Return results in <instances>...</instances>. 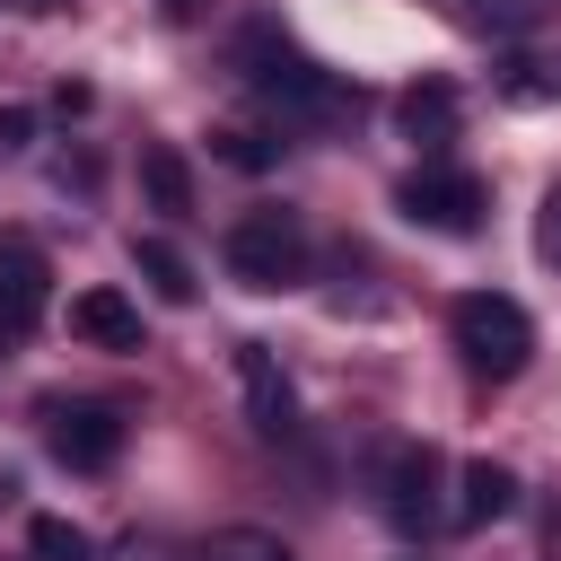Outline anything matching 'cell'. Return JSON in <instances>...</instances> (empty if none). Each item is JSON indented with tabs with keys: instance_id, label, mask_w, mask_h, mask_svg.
<instances>
[{
	"instance_id": "obj_7",
	"label": "cell",
	"mask_w": 561,
	"mask_h": 561,
	"mask_svg": "<svg viewBox=\"0 0 561 561\" xmlns=\"http://www.w3.org/2000/svg\"><path fill=\"white\" fill-rule=\"evenodd\" d=\"M70 333L96 342V351H140V307L123 289H79L70 298Z\"/></svg>"
},
{
	"instance_id": "obj_13",
	"label": "cell",
	"mask_w": 561,
	"mask_h": 561,
	"mask_svg": "<svg viewBox=\"0 0 561 561\" xmlns=\"http://www.w3.org/2000/svg\"><path fill=\"white\" fill-rule=\"evenodd\" d=\"M517 105H543V96H561V53H526V61H508V79H500Z\"/></svg>"
},
{
	"instance_id": "obj_6",
	"label": "cell",
	"mask_w": 561,
	"mask_h": 561,
	"mask_svg": "<svg viewBox=\"0 0 561 561\" xmlns=\"http://www.w3.org/2000/svg\"><path fill=\"white\" fill-rule=\"evenodd\" d=\"M386 517L403 535H421L438 517V447H394L386 456Z\"/></svg>"
},
{
	"instance_id": "obj_3",
	"label": "cell",
	"mask_w": 561,
	"mask_h": 561,
	"mask_svg": "<svg viewBox=\"0 0 561 561\" xmlns=\"http://www.w3.org/2000/svg\"><path fill=\"white\" fill-rule=\"evenodd\" d=\"M237 61H245L254 96H272L280 114H333V79H324L307 53H289V44H272V35H245Z\"/></svg>"
},
{
	"instance_id": "obj_8",
	"label": "cell",
	"mask_w": 561,
	"mask_h": 561,
	"mask_svg": "<svg viewBox=\"0 0 561 561\" xmlns=\"http://www.w3.org/2000/svg\"><path fill=\"white\" fill-rule=\"evenodd\" d=\"M237 368H245V394H254V430H289V386H280V368H272V351L263 342H245L237 351Z\"/></svg>"
},
{
	"instance_id": "obj_12",
	"label": "cell",
	"mask_w": 561,
	"mask_h": 561,
	"mask_svg": "<svg viewBox=\"0 0 561 561\" xmlns=\"http://www.w3.org/2000/svg\"><path fill=\"white\" fill-rule=\"evenodd\" d=\"M131 254H140V272H149V280H158V298H175V307H184V298H193V272H184V254H175V245H167V237H140V245H131Z\"/></svg>"
},
{
	"instance_id": "obj_15",
	"label": "cell",
	"mask_w": 561,
	"mask_h": 561,
	"mask_svg": "<svg viewBox=\"0 0 561 561\" xmlns=\"http://www.w3.org/2000/svg\"><path fill=\"white\" fill-rule=\"evenodd\" d=\"M26 543H35L44 561H88V535H79L70 517H35V526H26Z\"/></svg>"
},
{
	"instance_id": "obj_5",
	"label": "cell",
	"mask_w": 561,
	"mask_h": 561,
	"mask_svg": "<svg viewBox=\"0 0 561 561\" xmlns=\"http://www.w3.org/2000/svg\"><path fill=\"white\" fill-rule=\"evenodd\" d=\"M44 438H53V456L70 473H105L123 456V412L114 403H53L44 412Z\"/></svg>"
},
{
	"instance_id": "obj_16",
	"label": "cell",
	"mask_w": 561,
	"mask_h": 561,
	"mask_svg": "<svg viewBox=\"0 0 561 561\" xmlns=\"http://www.w3.org/2000/svg\"><path fill=\"white\" fill-rule=\"evenodd\" d=\"M535 254L543 263H561V184L543 193V210H535Z\"/></svg>"
},
{
	"instance_id": "obj_2",
	"label": "cell",
	"mask_w": 561,
	"mask_h": 561,
	"mask_svg": "<svg viewBox=\"0 0 561 561\" xmlns=\"http://www.w3.org/2000/svg\"><path fill=\"white\" fill-rule=\"evenodd\" d=\"M456 351H465V368L473 377H517L526 368V351H535V324H526V307L517 298H500V289H473V298H456Z\"/></svg>"
},
{
	"instance_id": "obj_11",
	"label": "cell",
	"mask_w": 561,
	"mask_h": 561,
	"mask_svg": "<svg viewBox=\"0 0 561 561\" xmlns=\"http://www.w3.org/2000/svg\"><path fill=\"white\" fill-rule=\"evenodd\" d=\"M193 561H298V552L280 535H263V526H219V535L193 543Z\"/></svg>"
},
{
	"instance_id": "obj_19",
	"label": "cell",
	"mask_w": 561,
	"mask_h": 561,
	"mask_svg": "<svg viewBox=\"0 0 561 561\" xmlns=\"http://www.w3.org/2000/svg\"><path fill=\"white\" fill-rule=\"evenodd\" d=\"M0 333H18V316H9V298H0Z\"/></svg>"
},
{
	"instance_id": "obj_9",
	"label": "cell",
	"mask_w": 561,
	"mask_h": 561,
	"mask_svg": "<svg viewBox=\"0 0 561 561\" xmlns=\"http://www.w3.org/2000/svg\"><path fill=\"white\" fill-rule=\"evenodd\" d=\"M508 500H517V473L491 465V456H473V465H465V500H456V517H465V526H491V517H508Z\"/></svg>"
},
{
	"instance_id": "obj_17",
	"label": "cell",
	"mask_w": 561,
	"mask_h": 561,
	"mask_svg": "<svg viewBox=\"0 0 561 561\" xmlns=\"http://www.w3.org/2000/svg\"><path fill=\"white\" fill-rule=\"evenodd\" d=\"M210 140H219V149H228V158H237V167H263V158H272V149H263V140H254V131H210Z\"/></svg>"
},
{
	"instance_id": "obj_4",
	"label": "cell",
	"mask_w": 561,
	"mask_h": 561,
	"mask_svg": "<svg viewBox=\"0 0 561 561\" xmlns=\"http://www.w3.org/2000/svg\"><path fill=\"white\" fill-rule=\"evenodd\" d=\"M403 219L412 228H438V237H473L482 228V210H491V193H482V175H465V167H421V175H403Z\"/></svg>"
},
{
	"instance_id": "obj_10",
	"label": "cell",
	"mask_w": 561,
	"mask_h": 561,
	"mask_svg": "<svg viewBox=\"0 0 561 561\" xmlns=\"http://www.w3.org/2000/svg\"><path fill=\"white\" fill-rule=\"evenodd\" d=\"M403 131L412 140H456V88L447 79H421V88H403Z\"/></svg>"
},
{
	"instance_id": "obj_14",
	"label": "cell",
	"mask_w": 561,
	"mask_h": 561,
	"mask_svg": "<svg viewBox=\"0 0 561 561\" xmlns=\"http://www.w3.org/2000/svg\"><path fill=\"white\" fill-rule=\"evenodd\" d=\"M140 175H149V193H158V210H167V219H184V210H193V184H184L175 149H149V158H140Z\"/></svg>"
},
{
	"instance_id": "obj_18",
	"label": "cell",
	"mask_w": 561,
	"mask_h": 561,
	"mask_svg": "<svg viewBox=\"0 0 561 561\" xmlns=\"http://www.w3.org/2000/svg\"><path fill=\"white\" fill-rule=\"evenodd\" d=\"M167 9H175V18H193V9H202V0H167Z\"/></svg>"
},
{
	"instance_id": "obj_1",
	"label": "cell",
	"mask_w": 561,
	"mask_h": 561,
	"mask_svg": "<svg viewBox=\"0 0 561 561\" xmlns=\"http://www.w3.org/2000/svg\"><path fill=\"white\" fill-rule=\"evenodd\" d=\"M228 272L245 280V289H298L307 280V228H298V210H245L237 228H228Z\"/></svg>"
}]
</instances>
